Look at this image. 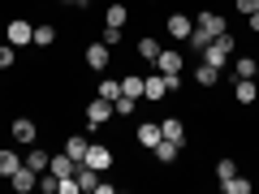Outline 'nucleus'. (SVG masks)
Returning a JSON list of instances; mask_svg holds the SVG:
<instances>
[{"label":"nucleus","instance_id":"obj_14","mask_svg":"<svg viewBox=\"0 0 259 194\" xmlns=\"http://www.w3.org/2000/svg\"><path fill=\"white\" fill-rule=\"evenodd\" d=\"M160 134L173 138V142H186V121L182 117H164V121H160Z\"/></svg>","mask_w":259,"mask_h":194},{"label":"nucleus","instance_id":"obj_16","mask_svg":"<svg viewBox=\"0 0 259 194\" xmlns=\"http://www.w3.org/2000/svg\"><path fill=\"white\" fill-rule=\"evenodd\" d=\"M194 82H199V86H216V82H221V69L207 65V61H199V65H194Z\"/></svg>","mask_w":259,"mask_h":194},{"label":"nucleus","instance_id":"obj_2","mask_svg":"<svg viewBox=\"0 0 259 194\" xmlns=\"http://www.w3.org/2000/svg\"><path fill=\"white\" fill-rule=\"evenodd\" d=\"M194 30H203V35H225L229 30V22H225V13H216V9H199V18H194Z\"/></svg>","mask_w":259,"mask_h":194},{"label":"nucleus","instance_id":"obj_20","mask_svg":"<svg viewBox=\"0 0 259 194\" xmlns=\"http://www.w3.org/2000/svg\"><path fill=\"white\" fill-rule=\"evenodd\" d=\"M26 164L35 168V173H48V164H52V156H48V151H39V147H26Z\"/></svg>","mask_w":259,"mask_h":194},{"label":"nucleus","instance_id":"obj_19","mask_svg":"<svg viewBox=\"0 0 259 194\" xmlns=\"http://www.w3.org/2000/svg\"><path fill=\"white\" fill-rule=\"evenodd\" d=\"M125 22H130L125 5H108V9H104V26H125Z\"/></svg>","mask_w":259,"mask_h":194},{"label":"nucleus","instance_id":"obj_31","mask_svg":"<svg viewBox=\"0 0 259 194\" xmlns=\"http://www.w3.org/2000/svg\"><path fill=\"white\" fill-rule=\"evenodd\" d=\"M233 9H238L242 18H250V13H259V0H233Z\"/></svg>","mask_w":259,"mask_h":194},{"label":"nucleus","instance_id":"obj_33","mask_svg":"<svg viewBox=\"0 0 259 194\" xmlns=\"http://www.w3.org/2000/svg\"><path fill=\"white\" fill-rule=\"evenodd\" d=\"M246 22H250V30H255V35H259V13H250Z\"/></svg>","mask_w":259,"mask_h":194},{"label":"nucleus","instance_id":"obj_28","mask_svg":"<svg viewBox=\"0 0 259 194\" xmlns=\"http://www.w3.org/2000/svg\"><path fill=\"white\" fill-rule=\"evenodd\" d=\"M100 95H104V100H117V95H121V82H117V78H104V82H100Z\"/></svg>","mask_w":259,"mask_h":194},{"label":"nucleus","instance_id":"obj_8","mask_svg":"<svg viewBox=\"0 0 259 194\" xmlns=\"http://www.w3.org/2000/svg\"><path fill=\"white\" fill-rule=\"evenodd\" d=\"M9 185H13V190H18V194H30V190H35V185H39V173H35V168H30V164H26V160H22V168H18V173L9 177Z\"/></svg>","mask_w":259,"mask_h":194},{"label":"nucleus","instance_id":"obj_1","mask_svg":"<svg viewBox=\"0 0 259 194\" xmlns=\"http://www.w3.org/2000/svg\"><path fill=\"white\" fill-rule=\"evenodd\" d=\"M87 129H100V125H108L112 117H117V112H112V100H104V95H95L91 104H87Z\"/></svg>","mask_w":259,"mask_h":194},{"label":"nucleus","instance_id":"obj_7","mask_svg":"<svg viewBox=\"0 0 259 194\" xmlns=\"http://www.w3.org/2000/svg\"><path fill=\"white\" fill-rule=\"evenodd\" d=\"M9 134H13V142H22V147H30V142L39 138V125H35V121H30V117H13Z\"/></svg>","mask_w":259,"mask_h":194},{"label":"nucleus","instance_id":"obj_25","mask_svg":"<svg viewBox=\"0 0 259 194\" xmlns=\"http://www.w3.org/2000/svg\"><path fill=\"white\" fill-rule=\"evenodd\" d=\"M112 112H117V117H130V112H139V108H134L130 95H117V100H112Z\"/></svg>","mask_w":259,"mask_h":194},{"label":"nucleus","instance_id":"obj_18","mask_svg":"<svg viewBox=\"0 0 259 194\" xmlns=\"http://www.w3.org/2000/svg\"><path fill=\"white\" fill-rule=\"evenodd\" d=\"M74 168H78V160H69L61 151V156H52V164H48V173H56V177H74Z\"/></svg>","mask_w":259,"mask_h":194},{"label":"nucleus","instance_id":"obj_5","mask_svg":"<svg viewBox=\"0 0 259 194\" xmlns=\"http://www.w3.org/2000/svg\"><path fill=\"white\" fill-rule=\"evenodd\" d=\"M82 61H87V69H95V74H104V69L112 65V47H108V43H87Z\"/></svg>","mask_w":259,"mask_h":194},{"label":"nucleus","instance_id":"obj_27","mask_svg":"<svg viewBox=\"0 0 259 194\" xmlns=\"http://www.w3.org/2000/svg\"><path fill=\"white\" fill-rule=\"evenodd\" d=\"M255 65H259V61H250V56H238V65H233V69H238V78H255Z\"/></svg>","mask_w":259,"mask_h":194},{"label":"nucleus","instance_id":"obj_24","mask_svg":"<svg viewBox=\"0 0 259 194\" xmlns=\"http://www.w3.org/2000/svg\"><path fill=\"white\" fill-rule=\"evenodd\" d=\"M139 56H143V61H151V65H156V56H160V39H139Z\"/></svg>","mask_w":259,"mask_h":194},{"label":"nucleus","instance_id":"obj_12","mask_svg":"<svg viewBox=\"0 0 259 194\" xmlns=\"http://www.w3.org/2000/svg\"><path fill=\"white\" fill-rule=\"evenodd\" d=\"M164 91H168V86H164V74L143 78V100H147V104H160V100H164Z\"/></svg>","mask_w":259,"mask_h":194},{"label":"nucleus","instance_id":"obj_29","mask_svg":"<svg viewBox=\"0 0 259 194\" xmlns=\"http://www.w3.org/2000/svg\"><path fill=\"white\" fill-rule=\"evenodd\" d=\"M233 173H238V164H233L229 156H221V160H216V177H221V181H225V177H233Z\"/></svg>","mask_w":259,"mask_h":194},{"label":"nucleus","instance_id":"obj_17","mask_svg":"<svg viewBox=\"0 0 259 194\" xmlns=\"http://www.w3.org/2000/svg\"><path fill=\"white\" fill-rule=\"evenodd\" d=\"M18 168H22V156L13 147H0V177H13Z\"/></svg>","mask_w":259,"mask_h":194},{"label":"nucleus","instance_id":"obj_23","mask_svg":"<svg viewBox=\"0 0 259 194\" xmlns=\"http://www.w3.org/2000/svg\"><path fill=\"white\" fill-rule=\"evenodd\" d=\"M52 43H56V26H52V22L35 26V47H52Z\"/></svg>","mask_w":259,"mask_h":194},{"label":"nucleus","instance_id":"obj_34","mask_svg":"<svg viewBox=\"0 0 259 194\" xmlns=\"http://www.w3.org/2000/svg\"><path fill=\"white\" fill-rule=\"evenodd\" d=\"M255 78H259V65H255Z\"/></svg>","mask_w":259,"mask_h":194},{"label":"nucleus","instance_id":"obj_21","mask_svg":"<svg viewBox=\"0 0 259 194\" xmlns=\"http://www.w3.org/2000/svg\"><path fill=\"white\" fill-rule=\"evenodd\" d=\"M221 190L225 194H250V181L242 173H233V177H225V181H221Z\"/></svg>","mask_w":259,"mask_h":194},{"label":"nucleus","instance_id":"obj_30","mask_svg":"<svg viewBox=\"0 0 259 194\" xmlns=\"http://www.w3.org/2000/svg\"><path fill=\"white\" fill-rule=\"evenodd\" d=\"M100 43H108V47H117V43H121V26H104V35H100Z\"/></svg>","mask_w":259,"mask_h":194},{"label":"nucleus","instance_id":"obj_11","mask_svg":"<svg viewBox=\"0 0 259 194\" xmlns=\"http://www.w3.org/2000/svg\"><path fill=\"white\" fill-rule=\"evenodd\" d=\"M233 100L238 104H255L259 100V82L255 78H238V82H233Z\"/></svg>","mask_w":259,"mask_h":194},{"label":"nucleus","instance_id":"obj_13","mask_svg":"<svg viewBox=\"0 0 259 194\" xmlns=\"http://www.w3.org/2000/svg\"><path fill=\"white\" fill-rule=\"evenodd\" d=\"M87 151H91V142H87L82 134H69V138H65V156H69V160H78V164H82Z\"/></svg>","mask_w":259,"mask_h":194},{"label":"nucleus","instance_id":"obj_6","mask_svg":"<svg viewBox=\"0 0 259 194\" xmlns=\"http://www.w3.org/2000/svg\"><path fill=\"white\" fill-rule=\"evenodd\" d=\"M156 69H160L164 78H173V74H182V69H186V56L177 52V47H160V56H156Z\"/></svg>","mask_w":259,"mask_h":194},{"label":"nucleus","instance_id":"obj_15","mask_svg":"<svg viewBox=\"0 0 259 194\" xmlns=\"http://www.w3.org/2000/svg\"><path fill=\"white\" fill-rule=\"evenodd\" d=\"M177 151H182V142H173V138H160L156 147H151V156H156L160 164H173V160H177Z\"/></svg>","mask_w":259,"mask_h":194},{"label":"nucleus","instance_id":"obj_32","mask_svg":"<svg viewBox=\"0 0 259 194\" xmlns=\"http://www.w3.org/2000/svg\"><path fill=\"white\" fill-rule=\"evenodd\" d=\"M61 5H74V9H87V5H91V0H61Z\"/></svg>","mask_w":259,"mask_h":194},{"label":"nucleus","instance_id":"obj_22","mask_svg":"<svg viewBox=\"0 0 259 194\" xmlns=\"http://www.w3.org/2000/svg\"><path fill=\"white\" fill-rule=\"evenodd\" d=\"M121 95H130V100H143V78H139V74H125V78H121Z\"/></svg>","mask_w":259,"mask_h":194},{"label":"nucleus","instance_id":"obj_10","mask_svg":"<svg viewBox=\"0 0 259 194\" xmlns=\"http://www.w3.org/2000/svg\"><path fill=\"white\" fill-rule=\"evenodd\" d=\"M134 138H139V147H156V142L164 138V134H160V121H139Z\"/></svg>","mask_w":259,"mask_h":194},{"label":"nucleus","instance_id":"obj_26","mask_svg":"<svg viewBox=\"0 0 259 194\" xmlns=\"http://www.w3.org/2000/svg\"><path fill=\"white\" fill-rule=\"evenodd\" d=\"M13 61H18V47H13V43H0V69H13Z\"/></svg>","mask_w":259,"mask_h":194},{"label":"nucleus","instance_id":"obj_9","mask_svg":"<svg viewBox=\"0 0 259 194\" xmlns=\"http://www.w3.org/2000/svg\"><path fill=\"white\" fill-rule=\"evenodd\" d=\"M82 164H91L95 173H108V168H112V151L104 147V142H95V147L87 151V160H82Z\"/></svg>","mask_w":259,"mask_h":194},{"label":"nucleus","instance_id":"obj_4","mask_svg":"<svg viewBox=\"0 0 259 194\" xmlns=\"http://www.w3.org/2000/svg\"><path fill=\"white\" fill-rule=\"evenodd\" d=\"M164 30H168V39H177V43H186V39H190V30H194V18L190 13H168V22H164Z\"/></svg>","mask_w":259,"mask_h":194},{"label":"nucleus","instance_id":"obj_3","mask_svg":"<svg viewBox=\"0 0 259 194\" xmlns=\"http://www.w3.org/2000/svg\"><path fill=\"white\" fill-rule=\"evenodd\" d=\"M5 39H9L13 47H26V43H35V26H30L26 18H9V26H5Z\"/></svg>","mask_w":259,"mask_h":194}]
</instances>
